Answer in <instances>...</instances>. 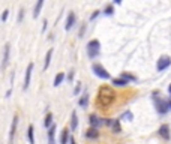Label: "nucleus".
<instances>
[{
    "label": "nucleus",
    "instance_id": "1",
    "mask_svg": "<svg viewBox=\"0 0 171 144\" xmlns=\"http://www.w3.org/2000/svg\"><path fill=\"white\" fill-rule=\"evenodd\" d=\"M114 99H116V95H114V92L111 87H107V86H104L101 87L99 90V95H98V104L101 105V107H110L111 104L114 102Z\"/></svg>",
    "mask_w": 171,
    "mask_h": 144
},
{
    "label": "nucleus",
    "instance_id": "2",
    "mask_svg": "<svg viewBox=\"0 0 171 144\" xmlns=\"http://www.w3.org/2000/svg\"><path fill=\"white\" fill-rule=\"evenodd\" d=\"M87 56L90 59H96L99 53H101V42L98 39H92V41L87 42Z\"/></svg>",
    "mask_w": 171,
    "mask_h": 144
},
{
    "label": "nucleus",
    "instance_id": "3",
    "mask_svg": "<svg viewBox=\"0 0 171 144\" xmlns=\"http://www.w3.org/2000/svg\"><path fill=\"white\" fill-rule=\"evenodd\" d=\"M92 71H93V74H95L96 77H99V78H102V80H110V78H111L110 72L104 68L101 63H93V65H92Z\"/></svg>",
    "mask_w": 171,
    "mask_h": 144
},
{
    "label": "nucleus",
    "instance_id": "4",
    "mask_svg": "<svg viewBox=\"0 0 171 144\" xmlns=\"http://www.w3.org/2000/svg\"><path fill=\"white\" fill-rule=\"evenodd\" d=\"M153 102H155V107H156V111L159 114H167L168 113V102H165L164 99L158 98V96H153Z\"/></svg>",
    "mask_w": 171,
    "mask_h": 144
},
{
    "label": "nucleus",
    "instance_id": "5",
    "mask_svg": "<svg viewBox=\"0 0 171 144\" xmlns=\"http://www.w3.org/2000/svg\"><path fill=\"white\" fill-rule=\"evenodd\" d=\"M17 126H18V116L15 114L14 119H12V123H11V129H9V144H14L15 140V132H17Z\"/></svg>",
    "mask_w": 171,
    "mask_h": 144
},
{
    "label": "nucleus",
    "instance_id": "6",
    "mask_svg": "<svg viewBox=\"0 0 171 144\" xmlns=\"http://www.w3.org/2000/svg\"><path fill=\"white\" fill-rule=\"evenodd\" d=\"M35 65L33 63H29L27 69H26V77H24V84H23V90H27L30 86V78H32V72H33Z\"/></svg>",
    "mask_w": 171,
    "mask_h": 144
},
{
    "label": "nucleus",
    "instance_id": "7",
    "mask_svg": "<svg viewBox=\"0 0 171 144\" xmlns=\"http://www.w3.org/2000/svg\"><path fill=\"white\" fill-rule=\"evenodd\" d=\"M171 65V59L168 57V56H162L159 60H158V63H156V69L161 72V71H165V69L168 68Z\"/></svg>",
    "mask_w": 171,
    "mask_h": 144
},
{
    "label": "nucleus",
    "instance_id": "8",
    "mask_svg": "<svg viewBox=\"0 0 171 144\" xmlns=\"http://www.w3.org/2000/svg\"><path fill=\"white\" fill-rule=\"evenodd\" d=\"M9 56H11V45L9 42L5 44V51H3V60H2V69H5L9 63Z\"/></svg>",
    "mask_w": 171,
    "mask_h": 144
},
{
    "label": "nucleus",
    "instance_id": "9",
    "mask_svg": "<svg viewBox=\"0 0 171 144\" xmlns=\"http://www.w3.org/2000/svg\"><path fill=\"white\" fill-rule=\"evenodd\" d=\"M77 23V15L72 12V11H69L68 17H66V24H65V29L66 30H69V29H72L74 26H75Z\"/></svg>",
    "mask_w": 171,
    "mask_h": 144
},
{
    "label": "nucleus",
    "instance_id": "10",
    "mask_svg": "<svg viewBox=\"0 0 171 144\" xmlns=\"http://www.w3.org/2000/svg\"><path fill=\"white\" fill-rule=\"evenodd\" d=\"M89 125H90V128H95V129H98V128L102 125V119H99L96 114H92V116L89 117Z\"/></svg>",
    "mask_w": 171,
    "mask_h": 144
},
{
    "label": "nucleus",
    "instance_id": "11",
    "mask_svg": "<svg viewBox=\"0 0 171 144\" xmlns=\"http://www.w3.org/2000/svg\"><path fill=\"white\" fill-rule=\"evenodd\" d=\"M159 135L164 138V140H170V126L168 125H162L161 128H159Z\"/></svg>",
    "mask_w": 171,
    "mask_h": 144
},
{
    "label": "nucleus",
    "instance_id": "12",
    "mask_svg": "<svg viewBox=\"0 0 171 144\" xmlns=\"http://www.w3.org/2000/svg\"><path fill=\"white\" fill-rule=\"evenodd\" d=\"M78 128V116H77V111H72L71 114V125H69V129L75 131Z\"/></svg>",
    "mask_w": 171,
    "mask_h": 144
},
{
    "label": "nucleus",
    "instance_id": "13",
    "mask_svg": "<svg viewBox=\"0 0 171 144\" xmlns=\"http://www.w3.org/2000/svg\"><path fill=\"white\" fill-rule=\"evenodd\" d=\"M56 129H57V126L56 123L48 129V144H56V140H54V135H56Z\"/></svg>",
    "mask_w": 171,
    "mask_h": 144
},
{
    "label": "nucleus",
    "instance_id": "14",
    "mask_svg": "<svg viewBox=\"0 0 171 144\" xmlns=\"http://www.w3.org/2000/svg\"><path fill=\"white\" fill-rule=\"evenodd\" d=\"M42 6H44V0H38V2L35 3V8H33V18H38V17H39Z\"/></svg>",
    "mask_w": 171,
    "mask_h": 144
},
{
    "label": "nucleus",
    "instance_id": "15",
    "mask_svg": "<svg viewBox=\"0 0 171 144\" xmlns=\"http://www.w3.org/2000/svg\"><path fill=\"white\" fill-rule=\"evenodd\" d=\"M27 140H29V144H36V141H35V128H33V125H29V128H27Z\"/></svg>",
    "mask_w": 171,
    "mask_h": 144
},
{
    "label": "nucleus",
    "instance_id": "16",
    "mask_svg": "<svg viewBox=\"0 0 171 144\" xmlns=\"http://www.w3.org/2000/svg\"><path fill=\"white\" fill-rule=\"evenodd\" d=\"M98 137H99V131L95 129V128H90V129L86 131V138H89V140H96Z\"/></svg>",
    "mask_w": 171,
    "mask_h": 144
},
{
    "label": "nucleus",
    "instance_id": "17",
    "mask_svg": "<svg viewBox=\"0 0 171 144\" xmlns=\"http://www.w3.org/2000/svg\"><path fill=\"white\" fill-rule=\"evenodd\" d=\"M69 131L71 129H68V128H65V129L62 131V134H60V144H68L69 143V138H71Z\"/></svg>",
    "mask_w": 171,
    "mask_h": 144
},
{
    "label": "nucleus",
    "instance_id": "18",
    "mask_svg": "<svg viewBox=\"0 0 171 144\" xmlns=\"http://www.w3.org/2000/svg\"><path fill=\"white\" fill-rule=\"evenodd\" d=\"M53 53H54V50H53V48H50V50L47 51V54H45V60H44V71L48 69V66H50V63H51V57H53Z\"/></svg>",
    "mask_w": 171,
    "mask_h": 144
},
{
    "label": "nucleus",
    "instance_id": "19",
    "mask_svg": "<svg viewBox=\"0 0 171 144\" xmlns=\"http://www.w3.org/2000/svg\"><path fill=\"white\" fill-rule=\"evenodd\" d=\"M111 131L114 134H120L122 132V125H120V119H114L113 125H111Z\"/></svg>",
    "mask_w": 171,
    "mask_h": 144
},
{
    "label": "nucleus",
    "instance_id": "20",
    "mask_svg": "<svg viewBox=\"0 0 171 144\" xmlns=\"http://www.w3.org/2000/svg\"><path fill=\"white\" fill-rule=\"evenodd\" d=\"M89 101H90V96L87 95V93H84V95L78 99V105H80L81 108H86V107L89 105Z\"/></svg>",
    "mask_w": 171,
    "mask_h": 144
},
{
    "label": "nucleus",
    "instance_id": "21",
    "mask_svg": "<svg viewBox=\"0 0 171 144\" xmlns=\"http://www.w3.org/2000/svg\"><path fill=\"white\" fill-rule=\"evenodd\" d=\"M111 83H113V86H116V87H125V86L129 84V83L126 81V80H123V78H113Z\"/></svg>",
    "mask_w": 171,
    "mask_h": 144
},
{
    "label": "nucleus",
    "instance_id": "22",
    "mask_svg": "<svg viewBox=\"0 0 171 144\" xmlns=\"http://www.w3.org/2000/svg\"><path fill=\"white\" fill-rule=\"evenodd\" d=\"M53 125H54V123H53V113H47V116H45V120H44V126L50 129Z\"/></svg>",
    "mask_w": 171,
    "mask_h": 144
},
{
    "label": "nucleus",
    "instance_id": "23",
    "mask_svg": "<svg viewBox=\"0 0 171 144\" xmlns=\"http://www.w3.org/2000/svg\"><path fill=\"white\" fill-rule=\"evenodd\" d=\"M63 80H65V74H63V72H57V75L54 77V83H53V86H54V87L60 86Z\"/></svg>",
    "mask_w": 171,
    "mask_h": 144
},
{
    "label": "nucleus",
    "instance_id": "24",
    "mask_svg": "<svg viewBox=\"0 0 171 144\" xmlns=\"http://www.w3.org/2000/svg\"><path fill=\"white\" fill-rule=\"evenodd\" d=\"M120 78H123V80H126V81H137V77L132 75V74H128V72H122V75H120Z\"/></svg>",
    "mask_w": 171,
    "mask_h": 144
},
{
    "label": "nucleus",
    "instance_id": "25",
    "mask_svg": "<svg viewBox=\"0 0 171 144\" xmlns=\"http://www.w3.org/2000/svg\"><path fill=\"white\" fill-rule=\"evenodd\" d=\"M132 119H134V114H132V113H131L129 110H128V111H125L123 114L120 116V120H126V122H131Z\"/></svg>",
    "mask_w": 171,
    "mask_h": 144
},
{
    "label": "nucleus",
    "instance_id": "26",
    "mask_svg": "<svg viewBox=\"0 0 171 144\" xmlns=\"http://www.w3.org/2000/svg\"><path fill=\"white\" fill-rule=\"evenodd\" d=\"M104 14L107 15V17H111V15L114 14V5H107V6L104 8Z\"/></svg>",
    "mask_w": 171,
    "mask_h": 144
},
{
    "label": "nucleus",
    "instance_id": "27",
    "mask_svg": "<svg viewBox=\"0 0 171 144\" xmlns=\"http://www.w3.org/2000/svg\"><path fill=\"white\" fill-rule=\"evenodd\" d=\"M86 30H87V23H81V27H80V30H78V36L83 38V36L86 35Z\"/></svg>",
    "mask_w": 171,
    "mask_h": 144
},
{
    "label": "nucleus",
    "instance_id": "28",
    "mask_svg": "<svg viewBox=\"0 0 171 144\" xmlns=\"http://www.w3.org/2000/svg\"><path fill=\"white\" fill-rule=\"evenodd\" d=\"M74 75H75V71H74V69H71V71H69V74L66 75V80H68L69 83H72V81H74Z\"/></svg>",
    "mask_w": 171,
    "mask_h": 144
},
{
    "label": "nucleus",
    "instance_id": "29",
    "mask_svg": "<svg viewBox=\"0 0 171 144\" xmlns=\"http://www.w3.org/2000/svg\"><path fill=\"white\" fill-rule=\"evenodd\" d=\"M81 89H83V84H81V81H80V83H77L75 89H74V95H80V92H81Z\"/></svg>",
    "mask_w": 171,
    "mask_h": 144
},
{
    "label": "nucleus",
    "instance_id": "30",
    "mask_svg": "<svg viewBox=\"0 0 171 144\" xmlns=\"http://www.w3.org/2000/svg\"><path fill=\"white\" fill-rule=\"evenodd\" d=\"M8 17H9V9H5V11H3V14H2V17H0V20L5 23V21L8 20Z\"/></svg>",
    "mask_w": 171,
    "mask_h": 144
},
{
    "label": "nucleus",
    "instance_id": "31",
    "mask_svg": "<svg viewBox=\"0 0 171 144\" xmlns=\"http://www.w3.org/2000/svg\"><path fill=\"white\" fill-rule=\"evenodd\" d=\"M23 18H24V8H21L20 11H18V18H17V21H18V23H21V21H23Z\"/></svg>",
    "mask_w": 171,
    "mask_h": 144
},
{
    "label": "nucleus",
    "instance_id": "32",
    "mask_svg": "<svg viewBox=\"0 0 171 144\" xmlns=\"http://www.w3.org/2000/svg\"><path fill=\"white\" fill-rule=\"evenodd\" d=\"M113 120H114V119H102V125H105V126H110V128H111Z\"/></svg>",
    "mask_w": 171,
    "mask_h": 144
},
{
    "label": "nucleus",
    "instance_id": "33",
    "mask_svg": "<svg viewBox=\"0 0 171 144\" xmlns=\"http://www.w3.org/2000/svg\"><path fill=\"white\" fill-rule=\"evenodd\" d=\"M99 14H101V11H93V14L90 15V21L96 20V18H98V17H99Z\"/></svg>",
    "mask_w": 171,
    "mask_h": 144
},
{
    "label": "nucleus",
    "instance_id": "34",
    "mask_svg": "<svg viewBox=\"0 0 171 144\" xmlns=\"http://www.w3.org/2000/svg\"><path fill=\"white\" fill-rule=\"evenodd\" d=\"M47 27H48V21H47V20H44V21H42V33H45Z\"/></svg>",
    "mask_w": 171,
    "mask_h": 144
},
{
    "label": "nucleus",
    "instance_id": "35",
    "mask_svg": "<svg viewBox=\"0 0 171 144\" xmlns=\"http://www.w3.org/2000/svg\"><path fill=\"white\" fill-rule=\"evenodd\" d=\"M11 95H12V89H9L6 92V95H5V98H8V99H9V98H11Z\"/></svg>",
    "mask_w": 171,
    "mask_h": 144
},
{
    "label": "nucleus",
    "instance_id": "36",
    "mask_svg": "<svg viewBox=\"0 0 171 144\" xmlns=\"http://www.w3.org/2000/svg\"><path fill=\"white\" fill-rule=\"evenodd\" d=\"M69 144H77V141H75V138L71 135V138H69Z\"/></svg>",
    "mask_w": 171,
    "mask_h": 144
},
{
    "label": "nucleus",
    "instance_id": "37",
    "mask_svg": "<svg viewBox=\"0 0 171 144\" xmlns=\"http://www.w3.org/2000/svg\"><path fill=\"white\" fill-rule=\"evenodd\" d=\"M120 3H122L120 0H114V2H113V5H120Z\"/></svg>",
    "mask_w": 171,
    "mask_h": 144
},
{
    "label": "nucleus",
    "instance_id": "38",
    "mask_svg": "<svg viewBox=\"0 0 171 144\" xmlns=\"http://www.w3.org/2000/svg\"><path fill=\"white\" fill-rule=\"evenodd\" d=\"M168 93H170V96H171V84L168 86Z\"/></svg>",
    "mask_w": 171,
    "mask_h": 144
},
{
    "label": "nucleus",
    "instance_id": "39",
    "mask_svg": "<svg viewBox=\"0 0 171 144\" xmlns=\"http://www.w3.org/2000/svg\"><path fill=\"white\" fill-rule=\"evenodd\" d=\"M168 108L171 110V101H168Z\"/></svg>",
    "mask_w": 171,
    "mask_h": 144
}]
</instances>
